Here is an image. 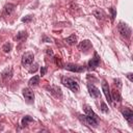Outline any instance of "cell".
Masks as SVG:
<instances>
[{"mask_svg":"<svg viewBox=\"0 0 133 133\" xmlns=\"http://www.w3.org/2000/svg\"><path fill=\"white\" fill-rule=\"evenodd\" d=\"M11 47H12V46H11V44L6 43V44H5V45L2 47V50H3L4 52H6V53H7V52H9V51L11 50Z\"/></svg>","mask_w":133,"mask_h":133,"instance_id":"21","label":"cell"},{"mask_svg":"<svg viewBox=\"0 0 133 133\" xmlns=\"http://www.w3.org/2000/svg\"><path fill=\"white\" fill-rule=\"evenodd\" d=\"M87 88H88V92H89V95H90L91 98H95L96 99V98L100 97V89L97 86H95L91 83H88L87 84Z\"/></svg>","mask_w":133,"mask_h":133,"instance_id":"9","label":"cell"},{"mask_svg":"<svg viewBox=\"0 0 133 133\" xmlns=\"http://www.w3.org/2000/svg\"><path fill=\"white\" fill-rule=\"evenodd\" d=\"M94 15L97 19H100V20H103L104 17H105V12L102 10V9H97L94 11Z\"/></svg>","mask_w":133,"mask_h":133,"instance_id":"17","label":"cell"},{"mask_svg":"<svg viewBox=\"0 0 133 133\" xmlns=\"http://www.w3.org/2000/svg\"><path fill=\"white\" fill-rule=\"evenodd\" d=\"M121 112H122L123 116L125 117V119H126L129 124H131V123L133 122V111H132L130 108H128V107H123V108L121 109Z\"/></svg>","mask_w":133,"mask_h":133,"instance_id":"4","label":"cell"},{"mask_svg":"<svg viewBox=\"0 0 133 133\" xmlns=\"http://www.w3.org/2000/svg\"><path fill=\"white\" fill-rule=\"evenodd\" d=\"M26 37H27L26 32H25V31H22V32H19V33H18V35L15 37V39H16V41L21 42V41H24Z\"/></svg>","mask_w":133,"mask_h":133,"instance_id":"20","label":"cell"},{"mask_svg":"<svg viewBox=\"0 0 133 133\" xmlns=\"http://www.w3.org/2000/svg\"><path fill=\"white\" fill-rule=\"evenodd\" d=\"M64 41H65V43L69 44V45H74V44L77 42V36H76L75 34H72V35H70L69 37H66Z\"/></svg>","mask_w":133,"mask_h":133,"instance_id":"15","label":"cell"},{"mask_svg":"<svg viewBox=\"0 0 133 133\" xmlns=\"http://www.w3.org/2000/svg\"><path fill=\"white\" fill-rule=\"evenodd\" d=\"M100 56L98 55L97 52H94V57L88 61V69L89 70H95L97 66H99L100 64Z\"/></svg>","mask_w":133,"mask_h":133,"instance_id":"5","label":"cell"},{"mask_svg":"<svg viewBox=\"0 0 133 133\" xmlns=\"http://www.w3.org/2000/svg\"><path fill=\"white\" fill-rule=\"evenodd\" d=\"M54 60H55V63L57 64V65H59V66H62V63H61V59H60V57H54Z\"/></svg>","mask_w":133,"mask_h":133,"instance_id":"23","label":"cell"},{"mask_svg":"<svg viewBox=\"0 0 133 133\" xmlns=\"http://www.w3.org/2000/svg\"><path fill=\"white\" fill-rule=\"evenodd\" d=\"M90 48H91V43L88 39H85L79 44V49L84 53H86Z\"/></svg>","mask_w":133,"mask_h":133,"instance_id":"10","label":"cell"},{"mask_svg":"<svg viewBox=\"0 0 133 133\" xmlns=\"http://www.w3.org/2000/svg\"><path fill=\"white\" fill-rule=\"evenodd\" d=\"M65 69L71 71V72H76V73H82L85 70V68L83 65H78V64H74V63L65 64Z\"/></svg>","mask_w":133,"mask_h":133,"instance_id":"8","label":"cell"},{"mask_svg":"<svg viewBox=\"0 0 133 133\" xmlns=\"http://www.w3.org/2000/svg\"><path fill=\"white\" fill-rule=\"evenodd\" d=\"M1 75H2V78H3V79L10 78L11 75H12V70H11V68H7V69H5V70L2 72Z\"/></svg>","mask_w":133,"mask_h":133,"instance_id":"14","label":"cell"},{"mask_svg":"<svg viewBox=\"0 0 133 133\" xmlns=\"http://www.w3.org/2000/svg\"><path fill=\"white\" fill-rule=\"evenodd\" d=\"M31 122H33V118L31 117V116H29V115H26V116H24L23 118H22V126L23 127H26L27 125H28V123H31Z\"/></svg>","mask_w":133,"mask_h":133,"instance_id":"19","label":"cell"},{"mask_svg":"<svg viewBox=\"0 0 133 133\" xmlns=\"http://www.w3.org/2000/svg\"><path fill=\"white\" fill-rule=\"evenodd\" d=\"M33 58H34V55H33L32 52H26V53H24L23 56H22V60H21L22 65L26 66V65L31 64L32 61H33Z\"/></svg>","mask_w":133,"mask_h":133,"instance_id":"3","label":"cell"},{"mask_svg":"<svg viewBox=\"0 0 133 133\" xmlns=\"http://www.w3.org/2000/svg\"><path fill=\"white\" fill-rule=\"evenodd\" d=\"M14 9H15V5L14 4H6L5 6H4V12L6 14V15H10L12 11H14Z\"/></svg>","mask_w":133,"mask_h":133,"instance_id":"16","label":"cell"},{"mask_svg":"<svg viewBox=\"0 0 133 133\" xmlns=\"http://www.w3.org/2000/svg\"><path fill=\"white\" fill-rule=\"evenodd\" d=\"M38 82H39V77H38V76H33V77L28 81V84H29L30 86H35V85H37Z\"/></svg>","mask_w":133,"mask_h":133,"instance_id":"18","label":"cell"},{"mask_svg":"<svg viewBox=\"0 0 133 133\" xmlns=\"http://www.w3.org/2000/svg\"><path fill=\"white\" fill-rule=\"evenodd\" d=\"M102 90L106 97V100L108 103H111L112 100H111V94H110V88H109V85L107 83L106 80H102Z\"/></svg>","mask_w":133,"mask_h":133,"instance_id":"6","label":"cell"},{"mask_svg":"<svg viewBox=\"0 0 133 133\" xmlns=\"http://www.w3.org/2000/svg\"><path fill=\"white\" fill-rule=\"evenodd\" d=\"M109 11H110V14H111V20L113 21V20L115 19V17H116V10H115L114 7H110V8H109Z\"/></svg>","mask_w":133,"mask_h":133,"instance_id":"22","label":"cell"},{"mask_svg":"<svg viewBox=\"0 0 133 133\" xmlns=\"http://www.w3.org/2000/svg\"><path fill=\"white\" fill-rule=\"evenodd\" d=\"M61 82H62V84L64 86H66L68 88H70L74 92H77L79 90V84H78V82L75 79L71 78V77H65V76L62 77Z\"/></svg>","mask_w":133,"mask_h":133,"instance_id":"1","label":"cell"},{"mask_svg":"<svg viewBox=\"0 0 133 133\" xmlns=\"http://www.w3.org/2000/svg\"><path fill=\"white\" fill-rule=\"evenodd\" d=\"M101 110L103 111V112H108V108H107V106H106V104L105 103H101Z\"/></svg>","mask_w":133,"mask_h":133,"instance_id":"24","label":"cell"},{"mask_svg":"<svg viewBox=\"0 0 133 133\" xmlns=\"http://www.w3.org/2000/svg\"><path fill=\"white\" fill-rule=\"evenodd\" d=\"M83 108H84L85 115H87V116H89V117H91V118H94V119H98V121H99L98 115L94 112V110H92L88 105H84V106H83Z\"/></svg>","mask_w":133,"mask_h":133,"instance_id":"11","label":"cell"},{"mask_svg":"<svg viewBox=\"0 0 133 133\" xmlns=\"http://www.w3.org/2000/svg\"><path fill=\"white\" fill-rule=\"evenodd\" d=\"M33 66H34V68H32V69L30 70V73H32V72H35V71H36V66H37V65H36V64H34Z\"/></svg>","mask_w":133,"mask_h":133,"instance_id":"29","label":"cell"},{"mask_svg":"<svg viewBox=\"0 0 133 133\" xmlns=\"http://www.w3.org/2000/svg\"><path fill=\"white\" fill-rule=\"evenodd\" d=\"M47 89L51 92V94H53V95H55L56 97H61V89L58 87V86H50V87H47Z\"/></svg>","mask_w":133,"mask_h":133,"instance_id":"12","label":"cell"},{"mask_svg":"<svg viewBox=\"0 0 133 133\" xmlns=\"http://www.w3.org/2000/svg\"><path fill=\"white\" fill-rule=\"evenodd\" d=\"M23 96H24L25 101H26L27 103H29V104L33 103V100H34V94H33V91H32L30 88H28V87L24 88V89H23Z\"/></svg>","mask_w":133,"mask_h":133,"instance_id":"7","label":"cell"},{"mask_svg":"<svg viewBox=\"0 0 133 133\" xmlns=\"http://www.w3.org/2000/svg\"><path fill=\"white\" fill-rule=\"evenodd\" d=\"M31 19H32V17H31V16H27V17L23 18V19H22V21H23V22H29V21H31Z\"/></svg>","mask_w":133,"mask_h":133,"instance_id":"25","label":"cell"},{"mask_svg":"<svg viewBox=\"0 0 133 133\" xmlns=\"http://www.w3.org/2000/svg\"><path fill=\"white\" fill-rule=\"evenodd\" d=\"M126 76L128 77V79L130 80V82H132V81H133V78H132V73H128Z\"/></svg>","mask_w":133,"mask_h":133,"instance_id":"28","label":"cell"},{"mask_svg":"<svg viewBox=\"0 0 133 133\" xmlns=\"http://www.w3.org/2000/svg\"><path fill=\"white\" fill-rule=\"evenodd\" d=\"M46 52H47L48 55H51V56L53 55V51H52V49H49V48H48V49H46Z\"/></svg>","mask_w":133,"mask_h":133,"instance_id":"27","label":"cell"},{"mask_svg":"<svg viewBox=\"0 0 133 133\" xmlns=\"http://www.w3.org/2000/svg\"><path fill=\"white\" fill-rule=\"evenodd\" d=\"M110 94H111V100H114V101H117V102H119L122 100V97H121L118 90L114 89V90L110 91Z\"/></svg>","mask_w":133,"mask_h":133,"instance_id":"13","label":"cell"},{"mask_svg":"<svg viewBox=\"0 0 133 133\" xmlns=\"http://www.w3.org/2000/svg\"><path fill=\"white\" fill-rule=\"evenodd\" d=\"M46 72H47V68L46 66H42V69H41V75L44 76L46 74Z\"/></svg>","mask_w":133,"mask_h":133,"instance_id":"26","label":"cell"},{"mask_svg":"<svg viewBox=\"0 0 133 133\" xmlns=\"http://www.w3.org/2000/svg\"><path fill=\"white\" fill-rule=\"evenodd\" d=\"M117 30H118L119 34H121L123 37H125L126 39H129V38H130L132 30H131V28H130L126 23L119 22L118 25H117Z\"/></svg>","mask_w":133,"mask_h":133,"instance_id":"2","label":"cell"}]
</instances>
